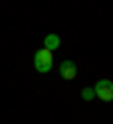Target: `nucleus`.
<instances>
[{"instance_id":"nucleus-1","label":"nucleus","mask_w":113,"mask_h":124,"mask_svg":"<svg viewBox=\"0 0 113 124\" xmlns=\"http://www.w3.org/2000/svg\"><path fill=\"white\" fill-rule=\"evenodd\" d=\"M52 54H54V52H50V50H45V47H41V50L34 52V68H36V72L45 75V72L52 70V63H54Z\"/></svg>"},{"instance_id":"nucleus-2","label":"nucleus","mask_w":113,"mask_h":124,"mask_svg":"<svg viewBox=\"0 0 113 124\" xmlns=\"http://www.w3.org/2000/svg\"><path fill=\"white\" fill-rule=\"evenodd\" d=\"M93 93H95V97H100L102 101H111L113 99V81L111 79H100V81L93 86Z\"/></svg>"},{"instance_id":"nucleus-3","label":"nucleus","mask_w":113,"mask_h":124,"mask_svg":"<svg viewBox=\"0 0 113 124\" xmlns=\"http://www.w3.org/2000/svg\"><path fill=\"white\" fill-rule=\"evenodd\" d=\"M77 65H75V61H61V65H59V75H61V79H66V81H72L75 77H77Z\"/></svg>"},{"instance_id":"nucleus-4","label":"nucleus","mask_w":113,"mask_h":124,"mask_svg":"<svg viewBox=\"0 0 113 124\" xmlns=\"http://www.w3.org/2000/svg\"><path fill=\"white\" fill-rule=\"evenodd\" d=\"M59 45H61V39H59L57 34H45V41H43V47L45 50L54 52V50H59Z\"/></svg>"},{"instance_id":"nucleus-5","label":"nucleus","mask_w":113,"mask_h":124,"mask_svg":"<svg viewBox=\"0 0 113 124\" xmlns=\"http://www.w3.org/2000/svg\"><path fill=\"white\" fill-rule=\"evenodd\" d=\"M95 97V93H93V88H84L81 90V99H86V101H90Z\"/></svg>"}]
</instances>
